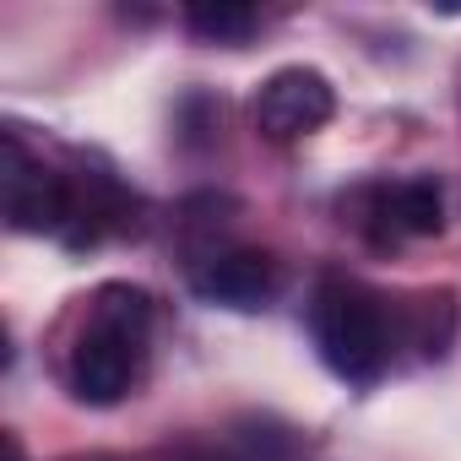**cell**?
Masks as SVG:
<instances>
[{
	"instance_id": "3",
	"label": "cell",
	"mask_w": 461,
	"mask_h": 461,
	"mask_svg": "<svg viewBox=\"0 0 461 461\" xmlns=\"http://www.w3.org/2000/svg\"><path fill=\"white\" fill-rule=\"evenodd\" d=\"M141 348L136 337H120L98 321H87V331L77 337L71 358H66V385L77 402L87 407H114L125 402V391L136 385V364H141Z\"/></svg>"
},
{
	"instance_id": "7",
	"label": "cell",
	"mask_w": 461,
	"mask_h": 461,
	"mask_svg": "<svg viewBox=\"0 0 461 461\" xmlns=\"http://www.w3.org/2000/svg\"><path fill=\"white\" fill-rule=\"evenodd\" d=\"M87 321H98V326H109L120 337L147 342V331H152V294L136 288V283H104L93 294V304H87Z\"/></svg>"
},
{
	"instance_id": "6",
	"label": "cell",
	"mask_w": 461,
	"mask_h": 461,
	"mask_svg": "<svg viewBox=\"0 0 461 461\" xmlns=\"http://www.w3.org/2000/svg\"><path fill=\"white\" fill-rule=\"evenodd\" d=\"M364 228H369V240L385 250V245H396L402 234H412V240H423V234H439L445 228V190H439V179H402V185H385V190H375L369 195V217H358Z\"/></svg>"
},
{
	"instance_id": "1",
	"label": "cell",
	"mask_w": 461,
	"mask_h": 461,
	"mask_svg": "<svg viewBox=\"0 0 461 461\" xmlns=\"http://www.w3.org/2000/svg\"><path fill=\"white\" fill-rule=\"evenodd\" d=\"M310 337H315L321 364L337 380L375 385L391 364L396 321H391V304L375 288H364L353 277H321V288L310 299Z\"/></svg>"
},
{
	"instance_id": "4",
	"label": "cell",
	"mask_w": 461,
	"mask_h": 461,
	"mask_svg": "<svg viewBox=\"0 0 461 461\" xmlns=\"http://www.w3.org/2000/svg\"><path fill=\"white\" fill-rule=\"evenodd\" d=\"M71 217H77V206H71L66 179L50 174L44 163H33L23 136L6 131V222L17 234H60Z\"/></svg>"
},
{
	"instance_id": "2",
	"label": "cell",
	"mask_w": 461,
	"mask_h": 461,
	"mask_svg": "<svg viewBox=\"0 0 461 461\" xmlns=\"http://www.w3.org/2000/svg\"><path fill=\"white\" fill-rule=\"evenodd\" d=\"M337 114V93L310 66H283L256 87V125L272 141H299Z\"/></svg>"
},
{
	"instance_id": "8",
	"label": "cell",
	"mask_w": 461,
	"mask_h": 461,
	"mask_svg": "<svg viewBox=\"0 0 461 461\" xmlns=\"http://www.w3.org/2000/svg\"><path fill=\"white\" fill-rule=\"evenodd\" d=\"M185 28L201 44H245L261 28V17L245 0H195V6H185Z\"/></svg>"
},
{
	"instance_id": "5",
	"label": "cell",
	"mask_w": 461,
	"mask_h": 461,
	"mask_svg": "<svg viewBox=\"0 0 461 461\" xmlns=\"http://www.w3.org/2000/svg\"><path fill=\"white\" fill-rule=\"evenodd\" d=\"M195 299L222 304V310H267L277 294V261L267 250H217L190 272Z\"/></svg>"
},
{
	"instance_id": "9",
	"label": "cell",
	"mask_w": 461,
	"mask_h": 461,
	"mask_svg": "<svg viewBox=\"0 0 461 461\" xmlns=\"http://www.w3.org/2000/svg\"><path fill=\"white\" fill-rule=\"evenodd\" d=\"M0 445H6V461H28V450H23V439H17V434H6Z\"/></svg>"
}]
</instances>
